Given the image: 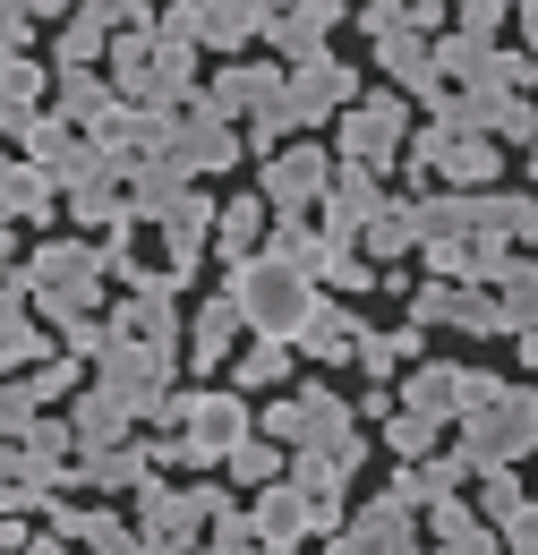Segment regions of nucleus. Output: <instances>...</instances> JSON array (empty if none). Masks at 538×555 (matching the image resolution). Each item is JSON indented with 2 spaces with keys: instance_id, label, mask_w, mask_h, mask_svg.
<instances>
[{
  "instance_id": "nucleus-1",
  "label": "nucleus",
  "mask_w": 538,
  "mask_h": 555,
  "mask_svg": "<svg viewBox=\"0 0 538 555\" xmlns=\"http://www.w3.org/2000/svg\"><path fill=\"white\" fill-rule=\"evenodd\" d=\"M257 317H266V325H308V291H299V282H282V291H257Z\"/></svg>"
}]
</instances>
